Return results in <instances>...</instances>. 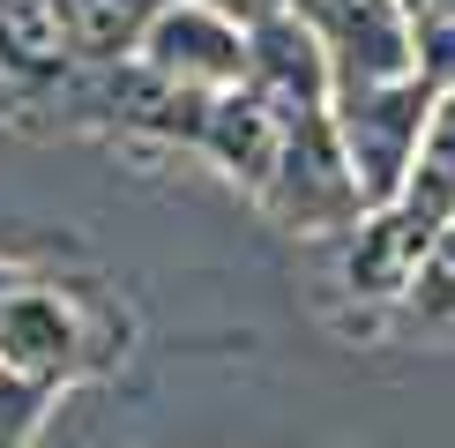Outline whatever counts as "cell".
<instances>
[{"label":"cell","instance_id":"obj_8","mask_svg":"<svg viewBox=\"0 0 455 448\" xmlns=\"http://www.w3.org/2000/svg\"><path fill=\"white\" fill-rule=\"evenodd\" d=\"M388 210L403 217L411 232L426 239V247L455 224V90H441V105H433V127H426V142H419V164H411L403 195H395Z\"/></svg>","mask_w":455,"mask_h":448},{"label":"cell","instance_id":"obj_9","mask_svg":"<svg viewBox=\"0 0 455 448\" xmlns=\"http://www.w3.org/2000/svg\"><path fill=\"white\" fill-rule=\"evenodd\" d=\"M403 314H419V322H433V329H455V224L426 247L419 284H411V307H403Z\"/></svg>","mask_w":455,"mask_h":448},{"label":"cell","instance_id":"obj_1","mask_svg":"<svg viewBox=\"0 0 455 448\" xmlns=\"http://www.w3.org/2000/svg\"><path fill=\"white\" fill-rule=\"evenodd\" d=\"M127 344V314L98 284L68 276H23L0 299V366L37 388H75L83 373H105Z\"/></svg>","mask_w":455,"mask_h":448},{"label":"cell","instance_id":"obj_3","mask_svg":"<svg viewBox=\"0 0 455 448\" xmlns=\"http://www.w3.org/2000/svg\"><path fill=\"white\" fill-rule=\"evenodd\" d=\"M142 60L195 98H224V90H246V75H254V30L217 0H172L149 30Z\"/></svg>","mask_w":455,"mask_h":448},{"label":"cell","instance_id":"obj_2","mask_svg":"<svg viewBox=\"0 0 455 448\" xmlns=\"http://www.w3.org/2000/svg\"><path fill=\"white\" fill-rule=\"evenodd\" d=\"M433 105H441V83L419 75H395V83H336V142L351 157V180L366 195V210H388L403 195L411 164H419V142L433 127Z\"/></svg>","mask_w":455,"mask_h":448},{"label":"cell","instance_id":"obj_6","mask_svg":"<svg viewBox=\"0 0 455 448\" xmlns=\"http://www.w3.org/2000/svg\"><path fill=\"white\" fill-rule=\"evenodd\" d=\"M83 68L60 30L52 0H0V83L8 90H60Z\"/></svg>","mask_w":455,"mask_h":448},{"label":"cell","instance_id":"obj_7","mask_svg":"<svg viewBox=\"0 0 455 448\" xmlns=\"http://www.w3.org/2000/svg\"><path fill=\"white\" fill-rule=\"evenodd\" d=\"M52 8H60V30L83 68H120V60H142L149 30L172 0H52Z\"/></svg>","mask_w":455,"mask_h":448},{"label":"cell","instance_id":"obj_5","mask_svg":"<svg viewBox=\"0 0 455 448\" xmlns=\"http://www.w3.org/2000/svg\"><path fill=\"white\" fill-rule=\"evenodd\" d=\"M426 239L411 232L395 210H373L336 254V276H344V299H366V307H411V284H419Z\"/></svg>","mask_w":455,"mask_h":448},{"label":"cell","instance_id":"obj_10","mask_svg":"<svg viewBox=\"0 0 455 448\" xmlns=\"http://www.w3.org/2000/svg\"><path fill=\"white\" fill-rule=\"evenodd\" d=\"M45 404H52V388H37V381H23V373L0 366V448H30Z\"/></svg>","mask_w":455,"mask_h":448},{"label":"cell","instance_id":"obj_4","mask_svg":"<svg viewBox=\"0 0 455 448\" xmlns=\"http://www.w3.org/2000/svg\"><path fill=\"white\" fill-rule=\"evenodd\" d=\"M195 157L217 164L239 195L261 202L269 180H276V157H283V120L254 98V90H224V98H210V120H202Z\"/></svg>","mask_w":455,"mask_h":448}]
</instances>
